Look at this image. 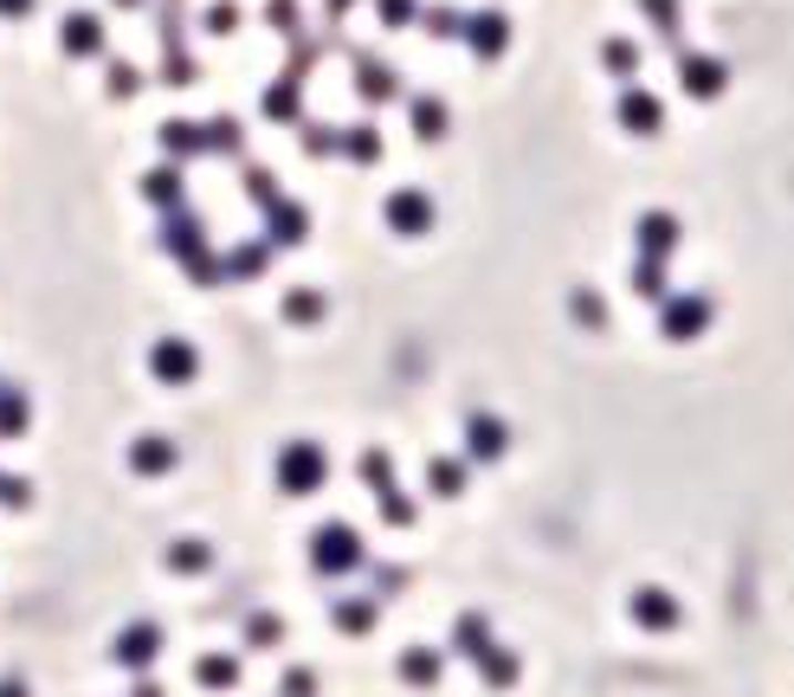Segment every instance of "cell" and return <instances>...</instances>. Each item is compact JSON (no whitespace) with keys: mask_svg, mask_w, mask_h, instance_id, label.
<instances>
[{"mask_svg":"<svg viewBox=\"0 0 794 697\" xmlns=\"http://www.w3.org/2000/svg\"><path fill=\"white\" fill-rule=\"evenodd\" d=\"M323 478H330V459H323V445H317V440H291L285 452H278V491L310 498Z\"/></svg>","mask_w":794,"mask_h":697,"instance_id":"obj_1","label":"cell"},{"mask_svg":"<svg viewBox=\"0 0 794 697\" xmlns=\"http://www.w3.org/2000/svg\"><path fill=\"white\" fill-rule=\"evenodd\" d=\"M310 568H317V575H355V568H362V536H355L349 523H323V530L310 536Z\"/></svg>","mask_w":794,"mask_h":697,"instance_id":"obj_2","label":"cell"},{"mask_svg":"<svg viewBox=\"0 0 794 697\" xmlns=\"http://www.w3.org/2000/svg\"><path fill=\"white\" fill-rule=\"evenodd\" d=\"M633 621H640L646 633H672V626H679V601H672L666 587H640V594H633Z\"/></svg>","mask_w":794,"mask_h":697,"instance_id":"obj_3","label":"cell"},{"mask_svg":"<svg viewBox=\"0 0 794 697\" xmlns=\"http://www.w3.org/2000/svg\"><path fill=\"white\" fill-rule=\"evenodd\" d=\"M149 368L162 375V381H194V368H200V356H194L188 342H155Z\"/></svg>","mask_w":794,"mask_h":697,"instance_id":"obj_4","label":"cell"},{"mask_svg":"<svg viewBox=\"0 0 794 697\" xmlns=\"http://www.w3.org/2000/svg\"><path fill=\"white\" fill-rule=\"evenodd\" d=\"M155 653H162V633H155V626H130V633L116 639V665H130V672H143Z\"/></svg>","mask_w":794,"mask_h":697,"instance_id":"obj_5","label":"cell"},{"mask_svg":"<svg viewBox=\"0 0 794 697\" xmlns=\"http://www.w3.org/2000/svg\"><path fill=\"white\" fill-rule=\"evenodd\" d=\"M194 685H200V691H233V685H239V659H227V653H207V659L194 665Z\"/></svg>","mask_w":794,"mask_h":697,"instance_id":"obj_6","label":"cell"},{"mask_svg":"<svg viewBox=\"0 0 794 697\" xmlns=\"http://www.w3.org/2000/svg\"><path fill=\"white\" fill-rule=\"evenodd\" d=\"M130 465H136L143 478L175 472V445H168V440H136V445H130Z\"/></svg>","mask_w":794,"mask_h":697,"instance_id":"obj_7","label":"cell"},{"mask_svg":"<svg viewBox=\"0 0 794 697\" xmlns=\"http://www.w3.org/2000/svg\"><path fill=\"white\" fill-rule=\"evenodd\" d=\"M504 445H511V433L497 420H472V459H504Z\"/></svg>","mask_w":794,"mask_h":697,"instance_id":"obj_8","label":"cell"},{"mask_svg":"<svg viewBox=\"0 0 794 697\" xmlns=\"http://www.w3.org/2000/svg\"><path fill=\"white\" fill-rule=\"evenodd\" d=\"M337 626L342 633H369L375 626V601H337Z\"/></svg>","mask_w":794,"mask_h":697,"instance_id":"obj_9","label":"cell"},{"mask_svg":"<svg viewBox=\"0 0 794 697\" xmlns=\"http://www.w3.org/2000/svg\"><path fill=\"white\" fill-rule=\"evenodd\" d=\"M13 433H27V394L0 388V440H13Z\"/></svg>","mask_w":794,"mask_h":697,"instance_id":"obj_10","label":"cell"},{"mask_svg":"<svg viewBox=\"0 0 794 697\" xmlns=\"http://www.w3.org/2000/svg\"><path fill=\"white\" fill-rule=\"evenodd\" d=\"M388 214H394V226L420 233V226H426V201H420V194H394V201H388Z\"/></svg>","mask_w":794,"mask_h":697,"instance_id":"obj_11","label":"cell"},{"mask_svg":"<svg viewBox=\"0 0 794 697\" xmlns=\"http://www.w3.org/2000/svg\"><path fill=\"white\" fill-rule=\"evenodd\" d=\"M401 678L408 685H433L440 678V653H401Z\"/></svg>","mask_w":794,"mask_h":697,"instance_id":"obj_12","label":"cell"},{"mask_svg":"<svg viewBox=\"0 0 794 697\" xmlns=\"http://www.w3.org/2000/svg\"><path fill=\"white\" fill-rule=\"evenodd\" d=\"M207 562H214L207 543H175V550H168V568H182V575H200Z\"/></svg>","mask_w":794,"mask_h":697,"instance_id":"obj_13","label":"cell"},{"mask_svg":"<svg viewBox=\"0 0 794 697\" xmlns=\"http://www.w3.org/2000/svg\"><path fill=\"white\" fill-rule=\"evenodd\" d=\"M453 646H458V653H472V659H478V653L492 646V633H485V621H478V614H465V621H458V633H453Z\"/></svg>","mask_w":794,"mask_h":697,"instance_id":"obj_14","label":"cell"},{"mask_svg":"<svg viewBox=\"0 0 794 697\" xmlns=\"http://www.w3.org/2000/svg\"><path fill=\"white\" fill-rule=\"evenodd\" d=\"M666 330L672 336H698L704 330V304H672V310H666Z\"/></svg>","mask_w":794,"mask_h":697,"instance_id":"obj_15","label":"cell"},{"mask_svg":"<svg viewBox=\"0 0 794 697\" xmlns=\"http://www.w3.org/2000/svg\"><path fill=\"white\" fill-rule=\"evenodd\" d=\"M620 116H627V130H659V104H652V98H627V104H620Z\"/></svg>","mask_w":794,"mask_h":697,"instance_id":"obj_16","label":"cell"},{"mask_svg":"<svg viewBox=\"0 0 794 697\" xmlns=\"http://www.w3.org/2000/svg\"><path fill=\"white\" fill-rule=\"evenodd\" d=\"M246 639H252V646H278V639H285V621H278V614H252V621H246Z\"/></svg>","mask_w":794,"mask_h":697,"instance_id":"obj_17","label":"cell"},{"mask_svg":"<svg viewBox=\"0 0 794 697\" xmlns=\"http://www.w3.org/2000/svg\"><path fill=\"white\" fill-rule=\"evenodd\" d=\"M684 84H691L698 98H711V91H718V84H723V72H718V65H711V59H691V72H684Z\"/></svg>","mask_w":794,"mask_h":697,"instance_id":"obj_18","label":"cell"},{"mask_svg":"<svg viewBox=\"0 0 794 697\" xmlns=\"http://www.w3.org/2000/svg\"><path fill=\"white\" fill-rule=\"evenodd\" d=\"M478 659H485V678H492V685H511V678H517V659H511V653H492V646H485Z\"/></svg>","mask_w":794,"mask_h":697,"instance_id":"obj_19","label":"cell"},{"mask_svg":"<svg viewBox=\"0 0 794 697\" xmlns=\"http://www.w3.org/2000/svg\"><path fill=\"white\" fill-rule=\"evenodd\" d=\"M433 491H440V498L465 491V465H446V459H440V465H433Z\"/></svg>","mask_w":794,"mask_h":697,"instance_id":"obj_20","label":"cell"},{"mask_svg":"<svg viewBox=\"0 0 794 697\" xmlns=\"http://www.w3.org/2000/svg\"><path fill=\"white\" fill-rule=\"evenodd\" d=\"M65 45H72V52H97V27H91V20H72V27H65Z\"/></svg>","mask_w":794,"mask_h":697,"instance_id":"obj_21","label":"cell"},{"mask_svg":"<svg viewBox=\"0 0 794 697\" xmlns=\"http://www.w3.org/2000/svg\"><path fill=\"white\" fill-rule=\"evenodd\" d=\"M285 697H317V678H310V672H285Z\"/></svg>","mask_w":794,"mask_h":697,"instance_id":"obj_22","label":"cell"},{"mask_svg":"<svg viewBox=\"0 0 794 697\" xmlns=\"http://www.w3.org/2000/svg\"><path fill=\"white\" fill-rule=\"evenodd\" d=\"M0 504H13V511H20V504H33V491H27L20 478H0Z\"/></svg>","mask_w":794,"mask_h":697,"instance_id":"obj_23","label":"cell"},{"mask_svg":"<svg viewBox=\"0 0 794 697\" xmlns=\"http://www.w3.org/2000/svg\"><path fill=\"white\" fill-rule=\"evenodd\" d=\"M0 697H33V691H27L20 678H0Z\"/></svg>","mask_w":794,"mask_h":697,"instance_id":"obj_24","label":"cell"},{"mask_svg":"<svg viewBox=\"0 0 794 697\" xmlns=\"http://www.w3.org/2000/svg\"><path fill=\"white\" fill-rule=\"evenodd\" d=\"M0 7H7V13H20V7H27V0H0Z\"/></svg>","mask_w":794,"mask_h":697,"instance_id":"obj_25","label":"cell"},{"mask_svg":"<svg viewBox=\"0 0 794 697\" xmlns=\"http://www.w3.org/2000/svg\"><path fill=\"white\" fill-rule=\"evenodd\" d=\"M136 697H162V691H155V685H143V691H136Z\"/></svg>","mask_w":794,"mask_h":697,"instance_id":"obj_26","label":"cell"}]
</instances>
